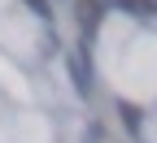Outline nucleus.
Instances as JSON below:
<instances>
[{"label":"nucleus","instance_id":"4","mask_svg":"<svg viewBox=\"0 0 157 143\" xmlns=\"http://www.w3.org/2000/svg\"><path fill=\"white\" fill-rule=\"evenodd\" d=\"M26 5L35 9V17H48V5H44V0H26Z\"/></svg>","mask_w":157,"mask_h":143},{"label":"nucleus","instance_id":"3","mask_svg":"<svg viewBox=\"0 0 157 143\" xmlns=\"http://www.w3.org/2000/svg\"><path fill=\"white\" fill-rule=\"evenodd\" d=\"M122 117H127V126H131V130H140V109H131V104H122Z\"/></svg>","mask_w":157,"mask_h":143},{"label":"nucleus","instance_id":"2","mask_svg":"<svg viewBox=\"0 0 157 143\" xmlns=\"http://www.w3.org/2000/svg\"><path fill=\"white\" fill-rule=\"evenodd\" d=\"M122 9H131L135 17H153V0H118Z\"/></svg>","mask_w":157,"mask_h":143},{"label":"nucleus","instance_id":"1","mask_svg":"<svg viewBox=\"0 0 157 143\" xmlns=\"http://www.w3.org/2000/svg\"><path fill=\"white\" fill-rule=\"evenodd\" d=\"M78 22H83V30H92L101 22V5H96V0H78Z\"/></svg>","mask_w":157,"mask_h":143}]
</instances>
